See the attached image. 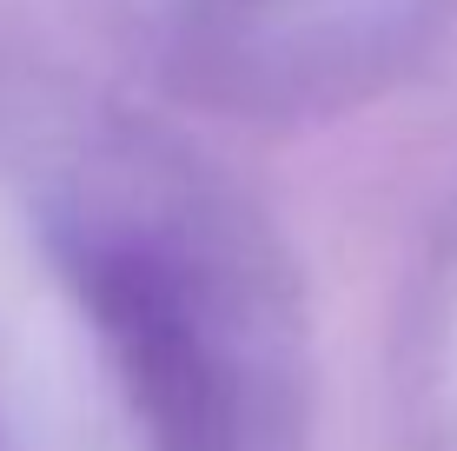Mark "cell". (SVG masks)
<instances>
[{
  "label": "cell",
  "instance_id": "6da1fadb",
  "mask_svg": "<svg viewBox=\"0 0 457 451\" xmlns=\"http://www.w3.org/2000/svg\"><path fill=\"white\" fill-rule=\"evenodd\" d=\"M67 279L93 313L106 359H113L126 405L139 412L153 451H232V379L206 319L172 259L139 239H87L67 246Z\"/></svg>",
  "mask_w": 457,
  "mask_h": 451
}]
</instances>
